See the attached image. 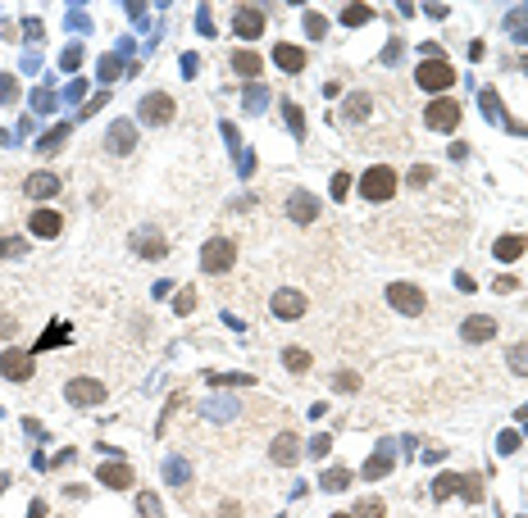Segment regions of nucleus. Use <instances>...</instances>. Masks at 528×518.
Instances as JSON below:
<instances>
[{"instance_id": "1", "label": "nucleus", "mask_w": 528, "mask_h": 518, "mask_svg": "<svg viewBox=\"0 0 528 518\" xmlns=\"http://www.w3.org/2000/svg\"><path fill=\"white\" fill-rule=\"evenodd\" d=\"M415 82L424 86V91H446V86L455 82V68L446 64V59H424V64L415 68Z\"/></svg>"}, {"instance_id": "2", "label": "nucleus", "mask_w": 528, "mask_h": 518, "mask_svg": "<svg viewBox=\"0 0 528 518\" xmlns=\"http://www.w3.org/2000/svg\"><path fill=\"white\" fill-rule=\"evenodd\" d=\"M232 259H237L232 241L228 237H214V241H205V250H200V269H205V273H223V269H232Z\"/></svg>"}, {"instance_id": "3", "label": "nucleus", "mask_w": 528, "mask_h": 518, "mask_svg": "<svg viewBox=\"0 0 528 518\" xmlns=\"http://www.w3.org/2000/svg\"><path fill=\"white\" fill-rule=\"evenodd\" d=\"M360 191L369 195V200H392V191H396V173L387 169V164H378V169H369V173H364Z\"/></svg>"}, {"instance_id": "4", "label": "nucleus", "mask_w": 528, "mask_h": 518, "mask_svg": "<svg viewBox=\"0 0 528 518\" xmlns=\"http://www.w3.org/2000/svg\"><path fill=\"white\" fill-rule=\"evenodd\" d=\"M387 300H392V309H401V314H419V309H424V291L410 287V282H392V287H387Z\"/></svg>"}, {"instance_id": "5", "label": "nucleus", "mask_w": 528, "mask_h": 518, "mask_svg": "<svg viewBox=\"0 0 528 518\" xmlns=\"http://www.w3.org/2000/svg\"><path fill=\"white\" fill-rule=\"evenodd\" d=\"M64 396L73 400V405H100V400H105V387H100V382H91V378H73L64 387Z\"/></svg>"}, {"instance_id": "6", "label": "nucleus", "mask_w": 528, "mask_h": 518, "mask_svg": "<svg viewBox=\"0 0 528 518\" xmlns=\"http://www.w3.org/2000/svg\"><path fill=\"white\" fill-rule=\"evenodd\" d=\"M455 123H460V105H455V100H433L428 105V128L451 132Z\"/></svg>"}, {"instance_id": "7", "label": "nucleus", "mask_w": 528, "mask_h": 518, "mask_svg": "<svg viewBox=\"0 0 528 518\" xmlns=\"http://www.w3.org/2000/svg\"><path fill=\"white\" fill-rule=\"evenodd\" d=\"M142 119H146V123H169V119H173V100H169L164 91L146 96V100H142Z\"/></svg>"}, {"instance_id": "8", "label": "nucleus", "mask_w": 528, "mask_h": 518, "mask_svg": "<svg viewBox=\"0 0 528 518\" xmlns=\"http://www.w3.org/2000/svg\"><path fill=\"white\" fill-rule=\"evenodd\" d=\"M296 454H301V441L292 432H278V441L269 445V459H274V464H296Z\"/></svg>"}, {"instance_id": "9", "label": "nucleus", "mask_w": 528, "mask_h": 518, "mask_svg": "<svg viewBox=\"0 0 528 518\" xmlns=\"http://www.w3.org/2000/svg\"><path fill=\"white\" fill-rule=\"evenodd\" d=\"M28 227H32V237H46V241H50V237H59L64 218H59L55 209H37V214H32V223H28Z\"/></svg>"}, {"instance_id": "10", "label": "nucleus", "mask_w": 528, "mask_h": 518, "mask_svg": "<svg viewBox=\"0 0 528 518\" xmlns=\"http://www.w3.org/2000/svg\"><path fill=\"white\" fill-rule=\"evenodd\" d=\"M0 368H5V378H14V382H28V378H32V359L19 355V350H5Z\"/></svg>"}, {"instance_id": "11", "label": "nucleus", "mask_w": 528, "mask_h": 518, "mask_svg": "<svg viewBox=\"0 0 528 518\" xmlns=\"http://www.w3.org/2000/svg\"><path fill=\"white\" fill-rule=\"evenodd\" d=\"M274 314L278 318H301V314H305V296L301 291H278L274 296Z\"/></svg>"}, {"instance_id": "12", "label": "nucleus", "mask_w": 528, "mask_h": 518, "mask_svg": "<svg viewBox=\"0 0 528 518\" xmlns=\"http://www.w3.org/2000/svg\"><path fill=\"white\" fill-rule=\"evenodd\" d=\"M23 191L32 195V200H46V195L59 191V178H55V173H32V178L23 182Z\"/></svg>"}, {"instance_id": "13", "label": "nucleus", "mask_w": 528, "mask_h": 518, "mask_svg": "<svg viewBox=\"0 0 528 518\" xmlns=\"http://www.w3.org/2000/svg\"><path fill=\"white\" fill-rule=\"evenodd\" d=\"M274 59H278V68H287V73H301V68H305V50H301V46H278Z\"/></svg>"}, {"instance_id": "14", "label": "nucleus", "mask_w": 528, "mask_h": 518, "mask_svg": "<svg viewBox=\"0 0 528 518\" xmlns=\"http://www.w3.org/2000/svg\"><path fill=\"white\" fill-rule=\"evenodd\" d=\"M460 332H464V341H492V336H496V323H492V318H464Z\"/></svg>"}, {"instance_id": "15", "label": "nucleus", "mask_w": 528, "mask_h": 518, "mask_svg": "<svg viewBox=\"0 0 528 518\" xmlns=\"http://www.w3.org/2000/svg\"><path fill=\"white\" fill-rule=\"evenodd\" d=\"M100 482L114 486V491H123V486H132V468L128 464H105L100 468Z\"/></svg>"}, {"instance_id": "16", "label": "nucleus", "mask_w": 528, "mask_h": 518, "mask_svg": "<svg viewBox=\"0 0 528 518\" xmlns=\"http://www.w3.org/2000/svg\"><path fill=\"white\" fill-rule=\"evenodd\" d=\"M237 32H242V37H260L264 32V14L260 10H242V14H237Z\"/></svg>"}, {"instance_id": "17", "label": "nucleus", "mask_w": 528, "mask_h": 518, "mask_svg": "<svg viewBox=\"0 0 528 518\" xmlns=\"http://www.w3.org/2000/svg\"><path fill=\"white\" fill-rule=\"evenodd\" d=\"M292 218H296V223H310V218L319 214V205H314V200H310V195H292Z\"/></svg>"}, {"instance_id": "18", "label": "nucleus", "mask_w": 528, "mask_h": 518, "mask_svg": "<svg viewBox=\"0 0 528 518\" xmlns=\"http://www.w3.org/2000/svg\"><path fill=\"white\" fill-rule=\"evenodd\" d=\"M232 68H237V73H242V77H255V73H260V68H264V59H260V55H251V50H242V55H237V59H232Z\"/></svg>"}, {"instance_id": "19", "label": "nucleus", "mask_w": 528, "mask_h": 518, "mask_svg": "<svg viewBox=\"0 0 528 518\" xmlns=\"http://www.w3.org/2000/svg\"><path fill=\"white\" fill-rule=\"evenodd\" d=\"M524 255V237H501L496 241V259H519Z\"/></svg>"}, {"instance_id": "20", "label": "nucleus", "mask_w": 528, "mask_h": 518, "mask_svg": "<svg viewBox=\"0 0 528 518\" xmlns=\"http://www.w3.org/2000/svg\"><path fill=\"white\" fill-rule=\"evenodd\" d=\"M137 250L151 255V259H160V255H164V237H146V232H142V237H137Z\"/></svg>"}, {"instance_id": "21", "label": "nucleus", "mask_w": 528, "mask_h": 518, "mask_svg": "<svg viewBox=\"0 0 528 518\" xmlns=\"http://www.w3.org/2000/svg\"><path fill=\"white\" fill-rule=\"evenodd\" d=\"M383 514H387V505H383V500H374V496L355 505V518H383Z\"/></svg>"}, {"instance_id": "22", "label": "nucleus", "mask_w": 528, "mask_h": 518, "mask_svg": "<svg viewBox=\"0 0 528 518\" xmlns=\"http://www.w3.org/2000/svg\"><path fill=\"white\" fill-rule=\"evenodd\" d=\"M387 468H392V454H374V459H369V464H364V477H369V482H374V477H383Z\"/></svg>"}, {"instance_id": "23", "label": "nucleus", "mask_w": 528, "mask_h": 518, "mask_svg": "<svg viewBox=\"0 0 528 518\" xmlns=\"http://www.w3.org/2000/svg\"><path fill=\"white\" fill-rule=\"evenodd\" d=\"M283 364L292 368V373H305V368H310V355H305V350H283Z\"/></svg>"}, {"instance_id": "24", "label": "nucleus", "mask_w": 528, "mask_h": 518, "mask_svg": "<svg viewBox=\"0 0 528 518\" xmlns=\"http://www.w3.org/2000/svg\"><path fill=\"white\" fill-rule=\"evenodd\" d=\"M137 509H142V518H164V509H160V500L146 491V496H137Z\"/></svg>"}, {"instance_id": "25", "label": "nucleus", "mask_w": 528, "mask_h": 518, "mask_svg": "<svg viewBox=\"0 0 528 518\" xmlns=\"http://www.w3.org/2000/svg\"><path fill=\"white\" fill-rule=\"evenodd\" d=\"M323 486H328V491H341V486H351V473H346V468H332V473H323Z\"/></svg>"}, {"instance_id": "26", "label": "nucleus", "mask_w": 528, "mask_h": 518, "mask_svg": "<svg viewBox=\"0 0 528 518\" xmlns=\"http://www.w3.org/2000/svg\"><path fill=\"white\" fill-rule=\"evenodd\" d=\"M110 146H114V151H128V146H132V128H128V123H119V128L110 132Z\"/></svg>"}, {"instance_id": "27", "label": "nucleus", "mask_w": 528, "mask_h": 518, "mask_svg": "<svg viewBox=\"0 0 528 518\" xmlns=\"http://www.w3.org/2000/svg\"><path fill=\"white\" fill-rule=\"evenodd\" d=\"M460 482H464V477H451V473H446V477H437L433 496H455V491H460Z\"/></svg>"}, {"instance_id": "28", "label": "nucleus", "mask_w": 528, "mask_h": 518, "mask_svg": "<svg viewBox=\"0 0 528 518\" xmlns=\"http://www.w3.org/2000/svg\"><path fill=\"white\" fill-rule=\"evenodd\" d=\"M341 19L351 23V28H360V23L369 19V5H346V10H341Z\"/></svg>"}, {"instance_id": "29", "label": "nucleus", "mask_w": 528, "mask_h": 518, "mask_svg": "<svg viewBox=\"0 0 528 518\" xmlns=\"http://www.w3.org/2000/svg\"><path fill=\"white\" fill-rule=\"evenodd\" d=\"M364 114H369V96H355L351 105H346V119H351V123H360Z\"/></svg>"}, {"instance_id": "30", "label": "nucleus", "mask_w": 528, "mask_h": 518, "mask_svg": "<svg viewBox=\"0 0 528 518\" xmlns=\"http://www.w3.org/2000/svg\"><path fill=\"white\" fill-rule=\"evenodd\" d=\"M510 368L528 378V345H515V350H510Z\"/></svg>"}, {"instance_id": "31", "label": "nucleus", "mask_w": 528, "mask_h": 518, "mask_svg": "<svg viewBox=\"0 0 528 518\" xmlns=\"http://www.w3.org/2000/svg\"><path fill=\"white\" fill-rule=\"evenodd\" d=\"M59 341H64V323H55V327H50V332H46L41 341H37V350H46V345H59Z\"/></svg>"}, {"instance_id": "32", "label": "nucleus", "mask_w": 528, "mask_h": 518, "mask_svg": "<svg viewBox=\"0 0 528 518\" xmlns=\"http://www.w3.org/2000/svg\"><path fill=\"white\" fill-rule=\"evenodd\" d=\"M346 186H351V178H346V173H332V195H337V200L346 195Z\"/></svg>"}, {"instance_id": "33", "label": "nucleus", "mask_w": 528, "mask_h": 518, "mask_svg": "<svg viewBox=\"0 0 528 518\" xmlns=\"http://www.w3.org/2000/svg\"><path fill=\"white\" fill-rule=\"evenodd\" d=\"M0 255H23V241H10V237H0Z\"/></svg>"}, {"instance_id": "34", "label": "nucleus", "mask_w": 528, "mask_h": 518, "mask_svg": "<svg viewBox=\"0 0 528 518\" xmlns=\"http://www.w3.org/2000/svg\"><path fill=\"white\" fill-rule=\"evenodd\" d=\"M328 437H314V441H310V454H319V459H323V454H328Z\"/></svg>"}, {"instance_id": "35", "label": "nucleus", "mask_w": 528, "mask_h": 518, "mask_svg": "<svg viewBox=\"0 0 528 518\" xmlns=\"http://www.w3.org/2000/svg\"><path fill=\"white\" fill-rule=\"evenodd\" d=\"M428 178H433V169H415V173H410V182H415V186H424Z\"/></svg>"}, {"instance_id": "36", "label": "nucleus", "mask_w": 528, "mask_h": 518, "mask_svg": "<svg viewBox=\"0 0 528 518\" xmlns=\"http://www.w3.org/2000/svg\"><path fill=\"white\" fill-rule=\"evenodd\" d=\"M191 305H196V296H191V291H182V296H178V314H187Z\"/></svg>"}, {"instance_id": "37", "label": "nucleus", "mask_w": 528, "mask_h": 518, "mask_svg": "<svg viewBox=\"0 0 528 518\" xmlns=\"http://www.w3.org/2000/svg\"><path fill=\"white\" fill-rule=\"evenodd\" d=\"M337 382H341V391H355V387H360V378H355V373H341Z\"/></svg>"}, {"instance_id": "38", "label": "nucleus", "mask_w": 528, "mask_h": 518, "mask_svg": "<svg viewBox=\"0 0 528 518\" xmlns=\"http://www.w3.org/2000/svg\"><path fill=\"white\" fill-rule=\"evenodd\" d=\"M14 327H19V323H14V318H5V314H0V336H14Z\"/></svg>"}, {"instance_id": "39", "label": "nucleus", "mask_w": 528, "mask_h": 518, "mask_svg": "<svg viewBox=\"0 0 528 518\" xmlns=\"http://www.w3.org/2000/svg\"><path fill=\"white\" fill-rule=\"evenodd\" d=\"M28 518H46V505H41V500H32V514H28Z\"/></svg>"}, {"instance_id": "40", "label": "nucleus", "mask_w": 528, "mask_h": 518, "mask_svg": "<svg viewBox=\"0 0 528 518\" xmlns=\"http://www.w3.org/2000/svg\"><path fill=\"white\" fill-rule=\"evenodd\" d=\"M5 482H10V477H0V491H5Z\"/></svg>"}, {"instance_id": "41", "label": "nucleus", "mask_w": 528, "mask_h": 518, "mask_svg": "<svg viewBox=\"0 0 528 518\" xmlns=\"http://www.w3.org/2000/svg\"><path fill=\"white\" fill-rule=\"evenodd\" d=\"M337 518H351V514H337Z\"/></svg>"}, {"instance_id": "42", "label": "nucleus", "mask_w": 528, "mask_h": 518, "mask_svg": "<svg viewBox=\"0 0 528 518\" xmlns=\"http://www.w3.org/2000/svg\"><path fill=\"white\" fill-rule=\"evenodd\" d=\"M524 68H528V59H524Z\"/></svg>"}]
</instances>
